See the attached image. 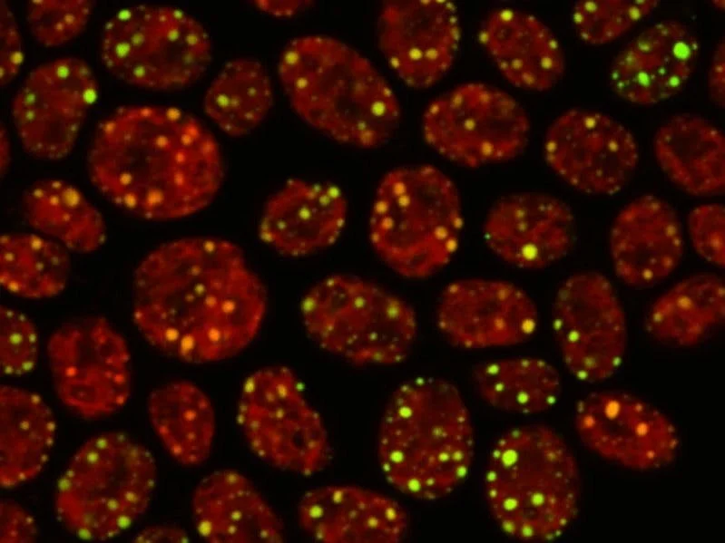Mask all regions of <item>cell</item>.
I'll return each mask as SVG.
<instances>
[{
  "mask_svg": "<svg viewBox=\"0 0 725 543\" xmlns=\"http://www.w3.org/2000/svg\"><path fill=\"white\" fill-rule=\"evenodd\" d=\"M91 0H34L26 5V24L38 44L54 48L68 44L85 30L93 15Z\"/></svg>",
  "mask_w": 725,
  "mask_h": 543,
  "instance_id": "obj_35",
  "label": "cell"
},
{
  "mask_svg": "<svg viewBox=\"0 0 725 543\" xmlns=\"http://www.w3.org/2000/svg\"><path fill=\"white\" fill-rule=\"evenodd\" d=\"M544 157L550 169L574 189L612 195L633 176L639 160L636 140L620 121L601 112L570 109L548 127Z\"/></svg>",
  "mask_w": 725,
  "mask_h": 543,
  "instance_id": "obj_16",
  "label": "cell"
},
{
  "mask_svg": "<svg viewBox=\"0 0 725 543\" xmlns=\"http://www.w3.org/2000/svg\"><path fill=\"white\" fill-rule=\"evenodd\" d=\"M39 531L34 517L19 503L3 499L0 503V542L32 543Z\"/></svg>",
  "mask_w": 725,
  "mask_h": 543,
  "instance_id": "obj_39",
  "label": "cell"
},
{
  "mask_svg": "<svg viewBox=\"0 0 725 543\" xmlns=\"http://www.w3.org/2000/svg\"><path fill=\"white\" fill-rule=\"evenodd\" d=\"M479 41L503 77L517 88L547 92L564 74L562 45L532 14L514 8L494 10L481 25Z\"/></svg>",
  "mask_w": 725,
  "mask_h": 543,
  "instance_id": "obj_25",
  "label": "cell"
},
{
  "mask_svg": "<svg viewBox=\"0 0 725 543\" xmlns=\"http://www.w3.org/2000/svg\"><path fill=\"white\" fill-rule=\"evenodd\" d=\"M255 5L262 12L277 16L289 17L303 10L308 5V1H255Z\"/></svg>",
  "mask_w": 725,
  "mask_h": 543,
  "instance_id": "obj_42",
  "label": "cell"
},
{
  "mask_svg": "<svg viewBox=\"0 0 725 543\" xmlns=\"http://www.w3.org/2000/svg\"><path fill=\"white\" fill-rule=\"evenodd\" d=\"M278 74L295 113L333 141L376 149L399 127L400 105L387 80L366 56L337 38L292 39L279 55Z\"/></svg>",
  "mask_w": 725,
  "mask_h": 543,
  "instance_id": "obj_3",
  "label": "cell"
},
{
  "mask_svg": "<svg viewBox=\"0 0 725 543\" xmlns=\"http://www.w3.org/2000/svg\"><path fill=\"white\" fill-rule=\"evenodd\" d=\"M377 44L407 86L436 84L454 64L460 42L456 5L446 0H389L380 8Z\"/></svg>",
  "mask_w": 725,
  "mask_h": 543,
  "instance_id": "obj_17",
  "label": "cell"
},
{
  "mask_svg": "<svg viewBox=\"0 0 725 543\" xmlns=\"http://www.w3.org/2000/svg\"><path fill=\"white\" fill-rule=\"evenodd\" d=\"M56 431L54 415L36 393L0 387V485L18 487L36 478L51 455Z\"/></svg>",
  "mask_w": 725,
  "mask_h": 543,
  "instance_id": "obj_27",
  "label": "cell"
},
{
  "mask_svg": "<svg viewBox=\"0 0 725 543\" xmlns=\"http://www.w3.org/2000/svg\"><path fill=\"white\" fill-rule=\"evenodd\" d=\"M300 316L323 350L356 365H393L408 356L417 334L411 305L359 276L334 274L311 286Z\"/></svg>",
  "mask_w": 725,
  "mask_h": 543,
  "instance_id": "obj_8",
  "label": "cell"
},
{
  "mask_svg": "<svg viewBox=\"0 0 725 543\" xmlns=\"http://www.w3.org/2000/svg\"><path fill=\"white\" fill-rule=\"evenodd\" d=\"M347 217L348 202L338 187L292 178L266 201L259 236L282 256H309L337 242Z\"/></svg>",
  "mask_w": 725,
  "mask_h": 543,
  "instance_id": "obj_23",
  "label": "cell"
},
{
  "mask_svg": "<svg viewBox=\"0 0 725 543\" xmlns=\"http://www.w3.org/2000/svg\"><path fill=\"white\" fill-rule=\"evenodd\" d=\"M24 220L38 234L69 252L90 254L105 242L107 228L97 208L74 185L58 179H42L24 192Z\"/></svg>",
  "mask_w": 725,
  "mask_h": 543,
  "instance_id": "obj_29",
  "label": "cell"
},
{
  "mask_svg": "<svg viewBox=\"0 0 725 543\" xmlns=\"http://www.w3.org/2000/svg\"><path fill=\"white\" fill-rule=\"evenodd\" d=\"M11 147L7 131L1 125L0 131V173L4 178L10 165Z\"/></svg>",
  "mask_w": 725,
  "mask_h": 543,
  "instance_id": "obj_43",
  "label": "cell"
},
{
  "mask_svg": "<svg viewBox=\"0 0 725 543\" xmlns=\"http://www.w3.org/2000/svg\"><path fill=\"white\" fill-rule=\"evenodd\" d=\"M273 88L264 66L252 58H236L221 68L203 98L206 115L227 135L240 138L266 119Z\"/></svg>",
  "mask_w": 725,
  "mask_h": 543,
  "instance_id": "obj_32",
  "label": "cell"
},
{
  "mask_svg": "<svg viewBox=\"0 0 725 543\" xmlns=\"http://www.w3.org/2000/svg\"><path fill=\"white\" fill-rule=\"evenodd\" d=\"M463 223L459 192L446 173L431 165L403 166L388 171L377 188L368 237L393 271L422 279L451 261Z\"/></svg>",
  "mask_w": 725,
  "mask_h": 543,
  "instance_id": "obj_6",
  "label": "cell"
},
{
  "mask_svg": "<svg viewBox=\"0 0 725 543\" xmlns=\"http://www.w3.org/2000/svg\"><path fill=\"white\" fill-rule=\"evenodd\" d=\"M573 426L581 442L600 458L648 471L672 463L680 437L671 420L644 399L622 391H597L579 400Z\"/></svg>",
  "mask_w": 725,
  "mask_h": 543,
  "instance_id": "obj_15",
  "label": "cell"
},
{
  "mask_svg": "<svg viewBox=\"0 0 725 543\" xmlns=\"http://www.w3.org/2000/svg\"><path fill=\"white\" fill-rule=\"evenodd\" d=\"M71 273L69 251L34 233H6L0 240V281L8 293L26 299L58 296Z\"/></svg>",
  "mask_w": 725,
  "mask_h": 543,
  "instance_id": "obj_33",
  "label": "cell"
},
{
  "mask_svg": "<svg viewBox=\"0 0 725 543\" xmlns=\"http://www.w3.org/2000/svg\"><path fill=\"white\" fill-rule=\"evenodd\" d=\"M576 236L573 213L562 199L538 192L510 194L489 209L483 225L488 248L522 269L545 268L571 251Z\"/></svg>",
  "mask_w": 725,
  "mask_h": 543,
  "instance_id": "obj_19",
  "label": "cell"
},
{
  "mask_svg": "<svg viewBox=\"0 0 725 543\" xmlns=\"http://www.w3.org/2000/svg\"><path fill=\"white\" fill-rule=\"evenodd\" d=\"M484 489L503 532L522 542H550L577 518L581 472L572 449L554 428L529 423L511 428L495 441Z\"/></svg>",
  "mask_w": 725,
  "mask_h": 543,
  "instance_id": "obj_5",
  "label": "cell"
},
{
  "mask_svg": "<svg viewBox=\"0 0 725 543\" xmlns=\"http://www.w3.org/2000/svg\"><path fill=\"white\" fill-rule=\"evenodd\" d=\"M436 325L463 349L517 345L535 333L539 315L529 295L499 279L465 278L448 284L436 311Z\"/></svg>",
  "mask_w": 725,
  "mask_h": 543,
  "instance_id": "obj_18",
  "label": "cell"
},
{
  "mask_svg": "<svg viewBox=\"0 0 725 543\" xmlns=\"http://www.w3.org/2000/svg\"><path fill=\"white\" fill-rule=\"evenodd\" d=\"M98 94L95 74L81 58L60 57L34 67L11 102L13 124L24 151L44 160L68 156Z\"/></svg>",
  "mask_w": 725,
  "mask_h": 543,
  "instance_id": "obj_13",
  "label": "cell"
},
{
  "mask_svg": "<svg viewBox=\"0 0 725 543\" xmlns=\"http://www.w3.org/2000/svg\"><path fill=\"white\" fill-rule=\"evenodd\" d=\"M147 413L152 428L169 455L185 467L210 457L216 415L207 393L192 382L173 381L151 392Z\"/></svg>",
  "mask_w": 725,
  "mask_h": 543,
  "instance_id": "obj_28",
  "label": "cell"
},
{
  "mask_svg": "<svg viewBox=\"0 0 725 543\" xmlns=\"http://www.w3.org/2000/svg\"><path fill=\"white\" fill-rule=\"evenodd\" d=\"M699 56L700 43L685 24L658 22L642 31L615 56L610 68V86L630 103H660L684 89Z\"/></svg>",
  "mask_w": 725,
  "mask_h": 543,
  "instance_id": "obj_20",
  "label": "cell"
},
{
  "mask_svg": "<svg viewBox=\"0 0 725 543\" xmlns=\"http://www.w3.org/2000/svg\"><path fill=\"white\" fill-rule=\"evenodd\" d=\"M23 39L8 4L0 1V84L9 85L18 75L24 63Z\"/></svg>",
  "mask_w": 725,
  "mask_h": 543,
  "instance_id": "obj_38",
  "label": "cell"
},
{
  "mask_svg": "<svg viewBox=\"0 0 725 543\" xmlns=\"http://www.w3.org/2000/svg\"><path fill=\"white\" fill-rule=\"evenodd\" d=\"M531 123L510 94L483 82H466L433 100L422 118L426 142L466 168L508 161L526 148Z\"/></svg>",
  "mask_w": 725,
  "mask_h": 543,
  "instance_id": "obj_11",
  "label": "cell"
},
{
  "mask_svg": "<svg viewBox=\"0 0 725 543\" xmlns=\"http://www.w3.org/2000/svg\"><path fill=\"white\" fill-rule=\"evenodd\" d=\"M655 0H581L572 12L578 37L589 45H603L632 30L658 5Z\"/></svg>",
  "mask_w": 725,
  "mask_h": 543,
  "instance_id": "obj_34",
  "label": "cell"
},
{
  "mask_svg": "<svg viewBox=\"0 0 725 543\" xmlns=\"http://www.w3.org/2000/svg\"><path fill=\"white\" fill-rule=\"evenodd\" d=\"M86 166L109 202L150 221L200 212L224 179L211 131L192 113L162 104H125L109 112L93 132Z\"/></svg>",
  "mask_w": 725,
  "mask_h": 543,
  "instance_id": "obj_2",
  "label": "cell"
},
{
  "mask_svg": "<svg viewBox=\"0 0 725 543\" xmlns=\"http://www.w3.org/2000/svg\"><path fill=\"white\" fill-rule=\"evenodd\" d=\"M237 422L251 451L274 468L310 476L331 461L325 423L288 366H267L245 379Z\"/></svg>",
  "mask_w": 725,
  "mask_h": 543,
  "instance_id": "obj_10",
  "label": "cell"
},
{
  "mask_svg": "<svg viewBox=\"0 0 725 543\" xmlns=\"http://www.w3.org/2000/svg\"><path fill=\"white\" fill-rule=\"evenodd\" d=\"M46 354L55 393L74 414L99 420L127 403L130 349L104 317L83 316L62 324L48 338Z\"/></svg>",
  "mask_w": 725,
  "mask_h": 543,
  "instance_id": "obj_12",
  "label": "cell"
},
{
  "mask_svg": "<svg viewBox=\"0 0 725 543\" xmlns=\"http://www.w3.org/2000/svg\"><path fill=\"white\" fill-rule=\"evenodd\" d=\"M39 335L33 321L20 311L0 307V368L3 375L19 377L36 366Z\"/></svg>",
  "mask_w": 725,
  "mask_h": 543,
  "instance_id": "obj_36",
  "label": "cell"
},
{
  "mask_svg": "<svg viewBox=\"0 0 725 543\" xmlns=\"http://www.w3.org/2000/svg\"><path fill=\"white\" fill-rule=\"evenodd\" d=\"M301 529L320 543H397L408 517L395 499L351 485H327L306 492L298 504Z\"/></svg>",
  "mask_w": 725,
  "mask_h": 543,
  "instance_id": "obj_22",
  "label": "cell"
},
{
  "mask_svg": "<svg viewBox=\"0 0 725 543\" xmlns=\"http://www.w3.org/2000/svg\"><path fill=\"white\" fill-rule=\"evenodd\" d=\"M472 379L476 393L489 406L522 415L548 411L557 402L562 392L557 370L537 357H511L481 363L474 368Z\"/></svg>",
  "mask_w": 725,
  "mask_h": 543,
  "instance_id": "obj_31",
  "label": "cell"
},
{
  "mask_svg": "<svg viewBox=\"0 0 725 543\" xmlns=\"http://www.w3.org/2000/svg\"><path fill=\"white\" fill-rule=\"evenodd\" d=\"M268 307L263 282L235 243L182 238L154 248L133 275L135 327L154 349L193 364L230 359L257 337Z\"/></svg>",
  "mask_w": 725,
  "mask_h": 543,
  "instance_id": "obj_1",
  "label": "cell"
},
{
  "mask_svg": "<svg viewBox=\"0 0 725 543\" xmlns=\"http://www.w3.org/2000/svg\"><path fill=\"white\" fill-rule=\"evenodd\" d=\"M100 57L105 70L128 85L175 92L206 73L212 44L205 27L185 11L142 4L119 10L105 23Z\"/></svg>",
  "mask_w": 725,
  "mask_h": 543,
  "instance_id": "obj_9",
  "label": "cell"
},
{
  "mask_svg": "<svg viewBox=\"0 0 725 543\" xmlns=\"http://www.w3.org/2000/svg\"><path fill=\"white\" fill-rule=\"evenodd\" d=\"M725 286L711 274L690 276L666 290L651 305L645 321L656 341L691 347L723 324Z\"/></svg>",
  "mask_w": 725,
  "mask_h": 543,
  "instance_id": "obj_30",
  "label": "cell"
},
{
  "mask_svg": "<svg viewBox=\"0 0 725 543\" xmlns=\"http://www.w3.org/2000/svg\"><path fill=\"white\" fill-rule=\"evenodd\" d=\"M156 481V462L145 446L120 431L96 434L78 448L59 478L55 516L81 539H112L146 512Z\"/></svg>",
  "mask_w": 725,
  "mask_h": 543,
  "instance_id": "obj_7",
  "label": "cell"
},
{
  "mask_svg": "<svg viewBox=\"0 0 725 543\" xmlns=\"http://www.w3.org/2000/svg\"><path fill=\"white\" fill-rule=\"evenodd\" d=\"M655 159L669 179L697 197L722 194L725 189V137L708 120L678 114L656 131Z\"/></svg>",
  "mask_w": 725,
  "mask_h": 543,
  "instance_id": "obj_26",
  "label": "cell"
},
{
  "mask_svg": "<svg viewBox=\"0 0 725 543\" xmlns=\"http://www.w3.org/2000/svg\"><path fill=\"white\" fill-rule=\"evenodd\" d=\"M687 228L695 252L708 263L725 265V209L720 203L694 208L687 218Z\"/></svg>",
  "mask_w": 725,
  "mask_h": 543,
  "instance_id": "obj_37",
  "label": "cell"
},
{
  "mask_svg": "<svg viewBox=\"0 0 725 543\" xmlns=\"http://www.w3.org/2000/svg\"><path fill=\"white\" fill-rule=\"evenodd\" d=\"M193 523L209 543H281L284 524L242 473L220 470L204 477L191 500Z\"/></svg>",
  "mask_w": 725,
  "mask_h": 543,
  "instance_id": "obj_24",
  "label": "cell"
},
{
  "mask_svg": "<svg viewBox=\"0 0 725 543\" xmlns=\"http://www.w3.org/2000/svg\"><path fill=\"white\" fill-rule=\"evenodd\" d=\"M187 532L181 527L170 524L151 525L142 528L132 539L135 543H186Z\"/></svg>",
  "mask_w": 725,
  "mask_h": 543,
  "instance_id": "obj_41",
  "label": "cell"
},
{
  "mask_svg": "<svg viewBox=\"0 0 725 543\" xmlns=\"http://www.w3.org/2000/svg\"><path fill=\"white\" fill-rule=\"evenodd\" d=\"M552 326L563 364L574 378L597 383L617 373L627 349V322L606 276L587 271L565 279L554 300Z\"/></svg>",
  "mask_w": 725,
  "mask_h": 543,
  "instance_id": "obj_14",
  "label": "cell"
},
{
  "mask_svg": "<svg viewBox=\"0 0 725 543\" xmlns=\"http://www.w3.org/2000/svg\"><path fill=\"white\" fill-rule=\"evenodd\" d=\"M708 92L720 108L725 105V42L722 38L713 52L707 80Z\"/></svg>",
  "mask_w": 725,
  "mask_h": 543,
  "instance_id": "obj_40",
  "label": "cell"
},
{
  "mask_svg": "<svg viewBox=\"0 0 725 543\" xmlns=\"http://www.w3.org/2000/svg\"><path fill=\"white\" fill-rule=\"evenodd\" d=\"M609 249L616 276L628 286L645 288L665 280L678 267L684 251L678 214L659 197L634 199L616 215Z\"/></svg>",
  "mask_w": 725,
  "mask_h": 543,
  "instance_id": "obj_21",
  "label": "cell"
},
{
  "mask_svg": "<svg viewBox=\"0 0 725 543\" xmlns=\"http://www.w3.org/2000/svg\"><path fill=\"white\" fill-rule=\"evenodd\" d=\"M475 430L458 388L439 377H416L389 397L379 422L377 455L387 482L410 498L436 500L466 479Z\"/></svg>",
  "mask_w": 725,
  "mask_h": 543,
  "instance_id": "obj_4",
  "label": "cell"
}]
</instances>
